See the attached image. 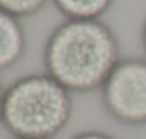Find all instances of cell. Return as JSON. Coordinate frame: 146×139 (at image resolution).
Listing matches in <instances>:
<instances>
[{
	"mask_svg": "<svg viewBox=\"0 0 146 139\" xmlns=\"http://www.w3.org/2000/svg\"><path fill=\"white\" fill-rule=\"evenodd\" d=\"M43 61L46 71L70 92L102 88L119 61V43L101 20H67L48 36Z\"/></svg>",
	"mask_w": 146,
	"mask_h": 139,
	"instance_id": "1",
	"label": "cell"
},
{
	"mask_svg": "<svg viewBox=\"0 0 146 139\" xmlns=\"http://www.w3.org/2000/svg\"><path fill=\"white\" fill-rule=\"evenodd\" d=\"M71 115V92L48 74L21 77L3 94L1 124L16 139H52Z\"/></svg>",
	"mask_w": 146,
	"mask_h": 139,
	"instance_id": "2",
	"label": "cell"
},
{
	"mask_svg": "<svg viewBox=\"0 0 146 139\" xmlns=\"http://www.w3.org/2000/svg\"><path fill=\"white\" fill-rule=\"evenodd\" d=\"M101 91L104 108L116 122L146 125V58L119 60Z\"/></svg>",
	"mask_w": 146,
	"mask_h": 139,
	"instance_id": "3",
	"label": "cell"
},
{
	"mask_svg": "<svg viewBox=\"0 0 146 139\" xmlns=\"http://www.w3.org/2000/svg\"><path fill=\"white\" fill-rule=\"evenodd\" d=\"M27 48V34L14 16L0 10V71L17 64Z\"/></svg>",
	"mask_w": 146,
	"mask_h": 139,
	"instance_id": "4",
	"label": "cell"
},
{
	"mask_svg": "<svg viewBox=\"0 0 146 139\" xmlns=\"http://www.w3.org/2000/svg\"><path fill=\"white\" fill-rule=\"evenodd\" d=\"M67 20H99L113 0H51Z\"/></svg>",
	"mask_w": 146,
	"mask_h": 139,
	"instance_id": "5",
	"label": "cell"
},
{
	"mask_svg": "<svg viewBox=\"0 0 146 139\" xmlns=\"http://www.w3.org/2000/svg\"><path fill=\"white\" fill-rule=\"evenodd\" d=\"M47 1L48 0H0V10L17 19L30 17L38 13Z\"/></svg>",
	"mask_w": 146,
	"mask_h": 139,
	"instance_id": "6",
	"label": "cell"
},
{
	"mask_svg": "<svg viewBox=\"0 0 146 139\" xmlns=\"http://www.w3.org/2000/svg\"><path fill=\"white\" fill-rule=\"evenodd\" d=\"M71 139H115L113 136L105 134V132H99V131H85L81 132L78 135H75Z\"/></svg>",
	"mask_w": 146,
	"mask_h": 139,
	"instance_id": "7",
	"label": "cell"
},
{
	"mask_svg": "<svg viewBox=\"0 0 146 139\" xmlns=\"http://www.w3.org/2000/svg\"><path fill=\"white\" fill-rule=\"evenodd\" d=\"M142 46H143V50L146 53V21L143 24V29H142Z\"/></svg>",
	"mask_w": 146,
	"mask_h": 139,
	"instance_id": "8",
	"label": "cell"
},
{
	"mask_svg": "<svg viewBox=\"0 0 146 139\" xmlns=\"http://www.w3.org/2000/svg\"><path fill=\"white\" fill-rule=\"evenodd\" d=\"M3 91H1V87H0V122H1V108H3Z\"/></svg>",
	"mask_w": 146,
	"mask_h": 139,
	"instance_id": "9",
	"label": "cell"
}]
</instances>
